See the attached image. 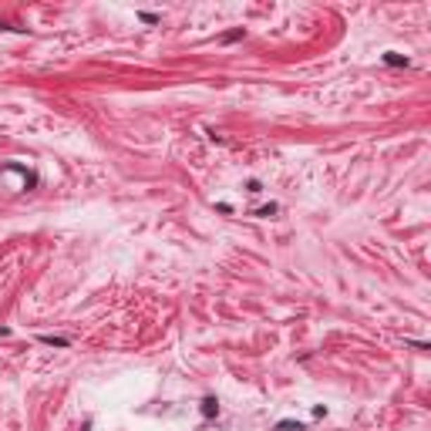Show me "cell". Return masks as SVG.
<instances>
[{"mask_svg": "<svg viewBox=\"0 0 431 431\" xmlns=\"http://www.w3.org/2000/svg\"><path fill=\"white\" fill-rule=\"evenodd\" d=\"M0 182H14V192H20V189H31L37 179L27 169H20V165H4L0 169Z\"/></svg>", "mask_w": 431, "mask_h": 431, "instance_id": "cell-1", "label": "cell"}, {"mask_svg": "<svg viewBox=\"0 0 431 431\" xmlns=\"http://www.w3.org/2000/svg\"><path fill=\"white\" fill-rule=\"evenodd\" d=\"M216 411H219V404H216L213 398H206V401H202V415H206V418H213Z\"/></svg>", "mask_w": 431, "mask_h": 431, "instance_id": "cell-2", "label": "cell"}, {"mask_svg": "<svg viewBox=\"0 0 431 431\" xmlns=\"http://www.w3.org/2000/svg\"><path fill=\"white\" fill-rule=\"evenodd\" d=\"M41 340H44V344H54V347H68V340L64 337H51V334H44Z\"/></svg>", "mask_w": 431, "mask_h": 431, "instance_id": "cell-3", "label": "cell"}]
</instances>
